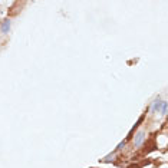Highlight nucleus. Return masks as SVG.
<instances>
[{
	"mask_svg": "<svg viewBox=\"0 0 168 168\" xmlns=\"http://www.w3.org/2000/svg\"><path fill=\"white\" fill-rule=\"evenodd\" d=\"M144 140H145V132L144 131H140V132L135 135V138H134V144H135V147H141L142 142H144Z\"/></svg>",
	"mask_w": 168,
	"mask_h": 168,
	"instance_id": "1",
	"label": "nucleus"
},
{
	"mask_svg": "<svg viewBox=\"0 0 168 168\" xmlns=\"http://www.w3.org/2000/svg\"><path fill=\"white\" fill-rule=\"evenodd\" d=\"M10 29V20H5L3 22V24H2V32L3 33H7Z\"/></svg>",
	"mask_w": 168,
	"mask_h": 168,
	"instance_id": "2",
	"label": "nucleus"
},
{
	"mask_svg": "<svg viewBox=\"0 0 168 168\" xmlns=\"http://www.w3.org/2000/svg\"><path fill=\"white\" fill-rule=\"evenodd\" d=\"M161 105H162V101L157 99L154 102V105H152V109H154V111H159V109H161Z\"/></svg>",
	"mask_w": 168,
	"mask_h": 168,
	"instance_id": "3",
	"label": "nucleus"
},
{
	"mask_svg": "<svg viewBox=\"0 0 168 168\" xmlns=\"http://www.w3.org/2000/svg\"><path fill=\"white\" fill-rule=\"evenodd\" d=\"M159 111H161V114H162V115H165V114H167V102H164V101H162V105H161V109H159Z\"/></svg>",
	"mask_w": 168,
	"mask_h": 168,
	"instance_id": "4",
	"label": "nucleus"
},
{
	"mask_svg": "<svg viewBox=\"0 0 168 168\" xmlns=\"http://www.w3.org/2000/svg\"><path fill=\"white\" fill-rule=\"evenodd\" d=\"M128 168H140V167H138L136 164H132V165H129V167H128Z\"/></svg>",
	"mask_w": 168,
	"mask_h": 168,
	"instance_id": "5",
	"label": "nucleus"
}]
</instances>
